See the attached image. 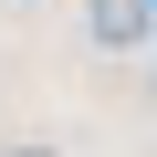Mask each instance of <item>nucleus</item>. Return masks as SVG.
<instances>
[{
    "instance_id": "f257e3e1",
    "label": "nucleus",
    "mask_w": 157,
    "mask_h": 157,
    "mask_svg": "<svg viewBox=\"0 0 157 157\" xmlns=\"http://www.w3.org/2000/svg\"><path fill=\"white\" fill-rule=\"evenodd\" d=\"M136 32H147L136 0H94V42H136Z\"/></svg>"
},
{
    "instance_id": "f03ea898",
    "label": "nucleus",
    "mask_w": 157,
    "mask_h": 157,
    "mask_svg": "<svg viewBox=\"0 0 157 157\" xmlns=\"http://www.w3.org/2000/svg\"><path fill=\"white\" fill-rule=\"evenodd\" d=\"M0 157H63V147H42V136H11V147H0Z\"/></svg>"
}]
</instances>
